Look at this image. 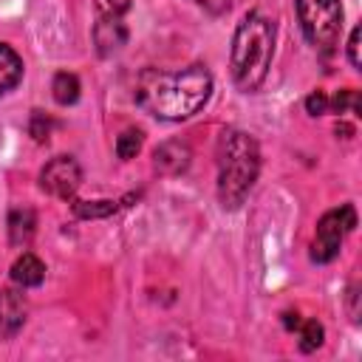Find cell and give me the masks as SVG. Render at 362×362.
I'll list each match as a JSON object with an SVG mask.
<instances>
[{"label":"cell","instance_id":"obj_1","mask_svg":"<svg viewBox=\"0 0 362 362\" xmlns=\"http://www.w3.org/2000/svg\"><path fill=\"white\" fill-rule=\"evenodd\" d=\"M212 93V76L204 65H187L175 74L167 71H144L136 85V102L164 119V122H181L198 113Z\"/></svg>","mask_w":362,"mask_h":362},{"label":"cell","instance_id":"obj_2","mask_svg":"<svg viewBox=\"0 0 362 362\" xmlns=\"http://www.w3.org/2000/svg\"><path fill=\"white\" fill-rule=\"evenodd\" d=\"M272 57H274V23L260 11H249L238 23L232 37V54H229L232 82L243 93L257 90L272 68Z\"/></svg>","mask_w":362,"mask_h":362},{"label":"cell","instance_id":"obj_3","mask_svg":"<svg viewBox=\"0 0 362 362\" xmlns=\"http://www.w3.org/2000/svg\"><path fill=\"white\" fill-rule=\"evenodd\" d=\"M260 173V147L243 130H223L218 141V198L226 209H235L249 195Z\"/></svg>","mask_w":362,"mask_h":362},{"label":"cell","instance_id":"obj_4","mask_svg":"<svg viewBox=\"0 0 362 362\" xmlns=\"http://www.w3.org/2000/svg\"><path fill=\"white\" fill-rule=\"evenodd\" d=\"M294 6L305 40L320 51H331L342 31L339 0H294Z\"/></svg>","mask_w":362,"mask_h":362},{"label":"cell","instance_id":"obj_5","mask_svg":"<svg viewBox=\"0 0 362 362\" xmlns=\"http://www.w3.org/2000/svg\"><path fill=\"white\" fill-rule=\"evenodd\" d=\"M356 226V212L351 204L339 206V209H328L320 221H317V232L311 240V260L314 263H331L339 255L342 238Z\"/></svg>","mask_w":362,"mask_h":362},{"label":"cell","instance_id":"obj_6","mask_svg":"<svg viewBox=\"0 0 362 362\" xmlns=\"http://www.w3.org/2000/svg\"><path fill=\"white\" fill-rule=\"evenodd\" d=\"M79 184H82V170L71 156L51 158L40 173V187L57 198H65V201H71L76 195Z\"/></svg>","mask_w":362,"mask_h":362},{"label":"cell","instance_id":"obj_7","mask_svg":"<svg viewBox=\"0 0 362 362\" xmlns=\"http://www.w3.org/2000/svg\"><path fill=\"white\" fill-rule=\"evenodd\" d=\"M25 314H28V303H25L23 291L3 288L0 291V337L3 339L17 337V331L25 325Z\"/></svg>","mask_w":362,"mask_h":362},{"label":"cell","instance_id":"obj_8","mask_svg":"<svg viewBox=\"0 0 362 362\" xmlns=\"http://www.w3.org/2000/svg\"><path fill=\"white\" fill-rule=\"evenodd\" d=\"M93 40L99 45V54H113L127 42V28L119 14H99V23L93 28Z\"/></svg>","mask_w":362,"mask_h":362},{"label":"cell","instance_id":"obj_9","mask_svg":"<svg viewBox=\"0 0 362 362\" xmlns=\"http://www.w3.org/2000/svg\"><path fill=\"white\" fill-rule=\"evenodd\" d=\"M153 158H156V170H158V173H164V175H178V173H184V170L189 167L192 153H189V147H187L184 141H164L161 147H156Z\"/></svg>","mask_w":362,"mask_h":362},{"label":"cell","instance_id":"obj_10","mask_svg":"<svg viewBox=\"0 0 362 362\" xmlns=\"http://www.w3.org/2000/svg\"><path fill=\"white\" fill-rule=\"evenodd\" d=\"M11 280H14L20 288H34V286H40V283L45 280V266H42V260H40L37 255H31V252H23V255L14 260V266H11Z\"/></svg>","mask_w":362,"mask_h":362},{"label":"cell","instance_id":"obj_11","mask_svg":"<svg viewBox=\"0 0 362 362\" xmlns=\"http://www.w3.org/2000/svg\"><path fill=\"white\" fill-rule=\"evenodd\" d=\"M20 79H23V59H20V54L11 45L0 42V96L14 90Z\"/></svg>","mask_w":362,"mask_h":362},{"label":"cell","instance_id":"obj_12","mask_svg":"<svg viewBox=\"0 0 362 362\" xmlns=\"http://www.w3.org/2000/svg\"><path fill=\"white\" fill-rule=\"evenodd\" d=\"M34 229H37V218L28 206L11 209V215H8V240L14 246H28L31 238H34Z\"/></svg>","mask_w":362,"mask_h":362},{"label":"cell","instance_id":"obj_13","mask_svg":"<svg viewBox=\"0 0 362 362\" xmlns=\"http://www.w3.org/2000/svg\"><path fill=\"white\" fill-rule=\"evenodd\" d=\"M51 90H54V99L59 105H74L79 99V79L76 74H68V71H59L51 82Z\"/></svg>","mask_w":362,"mask_h":362},{"label":"cell","instance_id":"obj_14","mask_svg":"<svg viewBox=\"0 0 362 362\" xmlns=\"http://www.w3.org/2000/svg\"><path fill=\"white\" fill-rule=\"evenodd\" d=\"M297 331H300V351H305V354H311V351H317L320 345H322V325L317 322V320H300V325H297Z\"/></svg>","mask_w":362,"mask_h":362},{"label":"cell","instance_id":"obj_15","mask_svg":"<svg viewBox=\"0 0 362 362\" xmlns=\"http://www.w3.org/2000/svg\"><path fill=\"white\" fill-rule=\"evenodd\" d=\"M141 141H144L141 130H136V127H127V130H124V133L116 139V156H119L122 161L133 158V156L141 150Z\"/></svg>","mask_w":362,"mask_h":362},{"label":"cell","instance_id":"obj_16","mask_svg":"<svg viewBox=\"0 0 362 362\" xmlns=\"http://www.w3.org/2000/svg\"><path fill=\"white\" fill-rule=\"evenodd\" d=\"M74 212L79 218H105L116 212V201H74Z\"/></svg>","mask_w":362,"mask_h":362},{"label":"cell","instance_id":"obj_17","mask_svg":"<svg viewBox=\"0 0 362 362\" xmlns=\"http://www.w3.org/2000/svg\"><path fill=\"white\" fill-rule=\"evenodd\" d=\"M328 107H334L337 113H359V93L356 90H339L334 99H328Z\"/></svg>","mask_w":362,"mask_h":362},{"label":"cell","instance_id":"obj_18","mask_svg":"<svg viewBox=\"0 0 362 362\" xmlns=\"http://www.w3.org/2000/svg\"><path fill=\"white\" fill-rule=\"evenodd\" d=\"M305 110H308L311 116H322V113H328V96H325L322 90L308 93V99H305Z\"/></svg>","mask_w":362,"mask_h":362},{"label":"cell","instance_id":"obj_19","mask_svg":"<svg viewBox=\"0 0 362 362\" xmlns=\"http://www.w3.org/2000/svg\"><path fill=\"white\" fill-rule=\"evenodd\" d=\"M48 130H51V122H48L40 110H34V116H31V136H34L37 141H45V139H48Z\"/></svg>","mask_w":362,"mask_h":362},{"label":"cell","instance_id":"obj_20","mask_svg":"<svg viewBox=\"0 0 362 362\" xmlns=\"http://www.w3.org/2000/svg\"><path fill=\"white\" fill-rule=\"evenodd\" d=\"M96 8L99 14H124L130 8V0H96Z\"/></svg>","mask_w":362,"mask_h":362},{"label":"cell","instance_id":"obj_21","mask_svg":"<svg viewBox=\"0 0 362 362\" xmlns=\"http://www.w3.org/2000/svg\"><path fill=\"white\" fill-rule=\"evenodd\" d=\"M359 37H362V28L356 25V28L351 31V40H348V59H351L354 68L362 65V59H359Z\"/></svg>","mask_w":362,"mask_h":362},{"label":"cell","instance_id":"obj_22","mask_svg":"<svg viewBox=\"0 0 362 362\" xmlns=\"http://www.w3.org/2000/svg\"><path fill=\"white\" fill-rule=\"evenodd\" d=\"M192 3L201 6V8H206L209 14H223L229 8V0H192Z\"/></svg>","mask_w":362,"mask_h":362},{"label":"cell","instance_id":"obj_23","mask_svg":"<svg viewBox=\"0 0 362 362\" xmlns=\"http://www.w3.org/2000/svg\"><path fill=\"white\" fill-rule=\"evenodd\" d=\"M283 317H286V320H283V322H286V328H288V331H291V328H297V325H300V314H291V311H288V314H283Z\"/></svg>","mask_w":362,"mask_h":362}]
</instances>
